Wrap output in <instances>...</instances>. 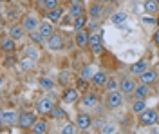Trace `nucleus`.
I'll return each instance as SVG.
<instances>
[{
  "instance_id": "nucleus-27",
  "label": "nucleus",
  "mask_w": 159,
  "mask_h": 134,
  "mask_svg": "<svg viewBox=\"0 0 159 134\" xmlns=\"http://www.w3.org/2000/svg\"><path fill=\"white\" fill-rule=\"evenodd\" d=\"M15 47H16V44H15V38L7 36V38H4V40H2V49H4V51L13 53V51H15Z\"/></svg>"
},
{
  "instance_id": "nucleus-32",
  "label": "nucleus",
  "mask_w": 159,
  "mask_h": 134,
  "mask_svg": "<svg viewBox=\"0 0 159 134\" xmlns=\"http://www.w3.org/2000/svg\"><path fill=\"white\" fill-rule=\"evenodd\" d=\"M107 91H116L119 87V82L116 80V78H107V82H105V85H103Z\"/></svg>"
},
{
  "instance_id": "nucleus-13",
  "label": "nucleus",
  "mask_w": 159,
  "mask_h": 134,
  "mask_svg": "<svg viewBox=\"0 0 159 134\" xmlns=\"http://www.w3.org/2000/svg\"><path fill=\"white\" fill-rule=\"evenodd\" d=\"M148 96V83H138V87H136V91H134V98L136 100H145Z\"/></svg>"
},
{
  "instance_id": "nucleus-22",
  "label": "nucleus",
  "mask_w": 159,
  "mask_h": 134,
  "mask_svg": "<svg viewBox=\"0 0 159 134\" xmlns=\"http://www.w3.org/2000/svg\"><path fill=\"white\" fill-rule=\"evenodd\" d=\"M31 131L34 134H43V132H47V123L43 122V120H36L34 122V125L31 127Z\"/></svg>"
},
{
  "instance_id": "nucleus-21",
  "label": "nucleus",
  "mask_w": 159,
  "mask_h": 134,
  "mask_svg": "<svg viewBox=\"0 0 159 134\" xmlns=\"http://www.w3.org/2000/svg\"><path fill=\"white\" fill-rule=\"evenodd\" d=\"M24 33H25L24 25H11L9 27V36L15 38V40H20V38L24 36Z\"/></svg>"
},
{
  "instance_id": "nucleus-15",
  "label": "nucleus",
  "mask_w": 159,
  "mask_h": 134,
  "mask_svg": "<svg viewBox=\"0 0 159 134\" xmlns=\"http://www.w3.org/2000/svg\"><path fill=\"white\" fill-rule=\"evenodd\" d=\"M127 20H129V15H127L125 11H116V13L110 16V22H112L114 25H123Z\"/></svg>"
},
{
  "instance_id": "nucleus-24",
  "label": "nucleus",
  "mask_w": 159,
  "mask_h": 134,
  "mask_svg": "<svg viewBox=\"0 0 159 134\" xmlns=\"http://www.w3.org/2000/svg\"><path fill=\"white\" fill-rule=\"evenodd\" d=\"M105 82H107V74L103 71L96 72L94 76H92V83L96 85V87H101V85H105Z\"/></svg>"
},
{
  "instance_id": "nucleus-11",
  "label": "nucleus",
  "mask_w": 159,
  "mask_h": 134,
  "mask_svg": "<svg viewBox=\"0 0 159 134\" xmlns=\"http://www.w3.org/2000/svg\"><path fill=\"white\" fill-rule=\"evenodd\" d=\"M54 109V105L51 102L49 98H42L38 103H36V113H42V114H47Z\"/></svg>"
},
{
  "instance_id": "nucleus-8",
  "label": "nucleus",
  "mask_w": 159,
  "mask_h": 134,
  "mask_svg": "<svg viewBox=\"0 0 159 134\" xmlns=\"http://www.w3.org/2000/svg\"><path fill=\"white\" fill-rule=\"evenodd\" d=\"M76 125H78V131H89L90 127H92V118H90L89 114L81 113L76 118Z\"/></svg>"
},
{
  "instance_id": "nucleus-3",
  "label": "nucleus",
  "mask_w": 159,
  "mask_h": 134,
  "mask_svg": "<svg viewBox=\"0 0 159 134\" xmlns=\"http://www.w3.org/2000/svg\"><path fill=\"white\" fill-rule=\"evenodd\" d=\"M18 118L20 114L16 111H2V114H0L2 125H18Z\"/></svg>"
},
{
  "instance_id": "nucleus-37",
  "label": "nucleus",
  "mask_w": 159,
  "mask_h": 134,
  "mask_svg": "<svg viewBox=\"0 0 159 134\" xmlns=\"http://www.w3.org/2000/svg\"><path fill=\"white\" fill-rule=\"evenodd\" d=\"M51 114H52V116H54L56 120H61V118H65V116H67V113H65V111H63L61 107H54V109L51 111Z\"/></svg>"
},
{
  "instance_id": "nucleus-36",
  "label": "nucleus",
  "mask_w": 159,
  "mask_h": 134,
  "mask_svg": "<svg viewBox=\"0 0 159 134\" xmlns=\"http://www.w3.org/2000/svg\"><path fill=\"white\" fill-rule=\"evenodd\" d=\"M40 87L49 91V89H52V87H54V82H52L51 78H40Z\"/></svg>"
},
{
  "instance_id": "nucleus-39",
  "label": "nucleus",
  "mask_w": 159,
  "mask_h": 134,
  "mask_svg": "<svg viewBox=\"0 0 159 134\" xmlns=\"http://www.w3.org/2000/svg\"><path fill=\"white\" fill-rule=\"evenodd\" d=\"M143 22L145 24H156V20L154 18H148V16H143Z\"/></svg>"
},
{
  "instance_id": "nucleus-35",
  "label": "nucleus",
  "mask_w": 159,
  "mask_h": 134,
  "mask_svg": "<svg viewBox=\"0 0 159 134\" xmlns=\"http://www.w3.org/2000/svg\"><path fill=\"white\" fill-rule=\"evenodd\" d=\"M114 132H118V127L114 123H105L101 127V134H114Z\"/></svg>"
},
{
  "instance_id": "nucleus-31",
  "label": "nucleus",
  "mask_w": 159,
  "mask_h": 134,
  "mask_svg": "<svg viewBox=\"0 0 159 134\" xmlns=\"http://www.w3.org/2000/svg\"><path fill=\"white\" fill-rule=\"evenodd\" d=\"M85 24H87V16H85V15H80V16L74 18V25H72V27H74L76 31H80V29H83Z\"/></svg>"
},
{
  "instance_id": "nucleus-23",
  "label": "nucleus",
  "mask_w": 159,
  "mask_h": 134,
  "mask_svg": "<svg viewBox=\"0 0 159 134\" xmlns=\"http://www.w3.org/2000/svg\"><path fill=\"white\" fill-rule=\"evenodd\" d=\"M40 33H42V35H43V36H45V38H49L51 35H52V22H42V24H40Z\"/></svg>"
},
{
  "instance_id": "nucleus-19",
  "label": "nucleus",
  "mask_w": 159,
  "mask_h": 134,
  "mask_svg": "<svg viewBox=\"0 0 159 134\" xmlns=\"http://www.w3.org/2000/svg\"><path fill=\"white\" fill-rule=\"evenodd\" d=\"M61 100H63V103H74L78 100V91L76 89H67L61 96Z\"/></svg>"
},
{
  "instance_id": "nucleus-16",
  "label": "nucleus",
  "mask_w": 159,
  "mask_h": 134,
  "mask_svg": "<svg viewBox=\"0 0 159 134\" xmlns=\"http://www.w3.org/2000/svg\"><path fill=\"white\" fill-rule=\"evenodd\" d=\"M103 15V4H92L90 6V9H89V16L92 18V20H98L99 16Z\"/></svg>"
},
{
  "instance_id": "nucleus-29",
  "label": "nucleus",
  "mask_w": 159,
  "mask_h": 134,
  "mask_svg": "<svg viewBox=\"0 0 159 134\" xmlns=\"http://www.w3.org/2000/svg\"><path fill=\"white\" fill-rule=\"evenodd\" d=\"M20 69L24 72H27V71H31V69H34V60H31V58H24L22 62H20Z\"/></svg>"
},
{
  "instance_id": "nucleus-14",
  "label": "nucleus",
  "mask_w": 159,
  "mask_h": 134,
  "mask_svg": "<svg viewBox=\"0 0 159 134\" xmlns=\"http://www.w3.org/2000/svg\"><path fill=\"white\" fill-rule=\"evenodd\" d=\"M148 69V65H147V62L145 60H139V62L132 63V67H130V72L134 74V76H141L143 72Z\"/></svg>"
},
{
  "instance_id": "nucleus-10",
  "label": "nucleus",
  "mask_w": 159,
  "mask_h": 134,
  "mask_svg": "<svg viewBox=\"0 0 159 134\" xmlns=\"http://www.w3.org/2000/svg\"><path fill=\"white\" fill-rule=\"evenodd\" d=\"M89 42H90V35L85 29H80L76 33V45H78L80 49H85L89 45Z\"/></svg>"
},
{
  "instance_id": "nucleus-1",
  "label": "nucleus",
  "mask_w": 159,
  "mask_h": 134,
  "mask_svg": "<svg viewBox=\"0 0 159 134\" xmlns=\"http://www.w3.org/2000/svg\"><path fill=\"white\" fill-rule=\"evenodd\" d=\"M123 103V93L121 91H107V96H105V105L107 109H118Z\"/></svg>"
},
{
  "instance_id": "nucleus-4",
  "label": "nucleus",
  "mask_w": 159,
  "mask_h": 134,
  "mask_svg": "<svg viewBox=\"0 0 159 134\" xmlns=\"http://www.w3.org/2000/svg\"><path fill=\"white\" fill-rule=\"evenodd\" d=\"M36 122V116L33 113H20V118H18V127L20 129H31Z\"/></svg>"
},
{
  "instance_id": "nucleus-26",
  "label": "nucleus",
  "mask_w": 159,
  "mask_h": 134,
  "mask_svg": "<svg viewBox=\"0 0 159 134\" xmlns=\"http://www.w3.org/2000/svg\"><path fill=\"white\" fill-rule=\"evenodd\" d=\"M24 54H25L27 58H31V60H34V62H36V60L40 58V53H38V49H36L34 45H29V47H25V49H24Z\"/></svg>"
},
{
  "instance_id": "nucleus-6",
  "label": "nucleus",
  "mask_w": 159,
  "mask_h": 134,
  "mask_svg": "<svg viewBox=\"0 0 159 134\" xmlns=\"http://www.w3.org/2000/svg\"><path fill=\"white\" fill-rule=\"evenodd\" d=\"M22 25H24V29H25L27 33H31V31H34V29L40 27V20L34 16V15H27V16H24Z\"/></svg>"
},
{
  "instance_id": "nucleus-2",
  "label": "nucleus",
  "mask_w": 159,
  "mask_h": 134,
  "mask_svg": "<svg viewBox=\"0 0 159 134\" xmlns=\"http://www.w3.org/2000/svg\"><path fill=\"white\" fill-rule=\"evenodd\" d=\"M139 120L143 125H154L157 123L159 120V111H154V109H145L143 113L139 114Z\"/></svg>"
},
{
  "instance_id": "nucleus-40",
  "label": "nucleus",
  "mask_w": 159,
  "mask_h": 134,
  "mask_svg": "<svg viewBox=\"0 0 159 134\" xmlns=\"http://www.w3.org/2000/svg\"><path fill=\"white\" fill-rule=\"evenodd\" d=\"M154 44H157V45H159V29L154 33Z\"/></svg>"
},
{
  "instance_id": "nucleus-5",
  "label": "nucleus",
  "mask_w": 159,
  "mask_h": 134,
  "mask_svg": "<svg viewBox=\"0 0 159 134\" xmlns=\"http://www.w3.org/2000/svg\"><path fill=\"white\" fill-rule=\"evenodd\" d=\"M136 87H138V83L134 82L132 78H129V76H125V78L119 82V91L123 94H134Z\"/></svg>"
},
{
  "instance_id": "nucleus-25",
  "label": "nucleus",
  "mask_w": 159,
  "mask_h": 134,
  "mask_svg": "<svg viewBox=\"0 0 159 134\" xmlns=\"http://www.w3.org/2000/svg\"><path fill=\"white\" fill-rule=\"evenodd\" d=\"M69 15L70 16H80V15H83V6L78 4V2H70V9H69Z\"/></svg>"
},
{
  "instance_id": "nucleus-9",
  "label": "nucleus",
  "mask_w": 159,
  "mask_h": 134,
  "mask_svg": "<svg viewBox=\"0 0 159 134\" xmlns=\"http://www.w3.org/2000/svg\"><path fill=\"white\" fill-rule=\"evenodd\" d=\"M89 45H90V49H92L94 54H101V51H103V44H101V35H99V33L90 35Z\"/></svg>"
},
{
  "instance_id": "nucleus-34",
  "label": "nucleus",
  "mask_w": 159,
  "mask_h": 134,
  "mask_svg": "<svg viewBox=\"0 0 159 134\" xmlns=\"http://www.w3.org/2000/svg\"><path fill=\"white\" fill-rule=\"evenodd\" d=\"M76 131H78V125H76V123H67V125H63V127H61V131H60V132H61V134H74Z\"/></svg>"
},
{
  "instance_id": "nucleus-41",
  "label": "nucleus",
  "mask_w": 159,
  "mask_h": 134,
  "mask_svg": "<svg viewBox=\"0 0 159 134\" xmlns=\"http://www.w3.org/2000/svg\"><path fill=\"white\" fill-rule=\"evenodd\" d=\"M110 2H118V0H110Z\"/></svg>"
},
{
  "instance_id": "nucleus-43",
  "label": "nucleus",
  "mask_w": 159,
  "mask_h": 134,
  "mask_svg": "<svg viewBox=\"0 0 159 134\" xmlns=\"http://www.w3.org/2000/svg\"><path fill=\"white\" fill-rule=\"evenodd\" d=\"M157 111H159V105H157Z\"/></svg>"
},
{
  "instance_id": "nucleus-7",
  "label": "nucleus",
  "mask_w": 159,
  "mask_h": 134,
  "mask_svg": "<svg viewBox=\"0 0 159 134\" xmlns=\"http://www.w3.org/2000/svg\"><path fill=\"white\" fill-rule=\"evenodd\" d=\"M45 44H47V47H49L51 51H60L61 47H63V38L60 36V35H51L49 38L45 40Z\"/></svg>"
},
{
  "instance_id": "nucleus-12",
  "label": "nucleus",
  "mask_w": 159,
  "mask_h": 134,
  "mask_svg": "<svg viewBox=\"0 0 159 134\" xmlns=\"http://www.w3.org/2000/svg\"><path fill=\"white\" fill-rule=\"evenodd\" d=\"M80 105H81L83 109H94V107L98 105V96H96V94H85V96L81 98Z\"/></svg>"
},
{
  "instance_id": "nucleus-20",
  "label": "nucleus",
  "mask_w": 159,
  "mask_h": 134,
  "mask_svg": "<svg viewBox=\"0 0 159 134\" xmlns=\"http://www.w3.org/2000/svg\"><path fill=\"white\" fill-rule=\"evenodd\" d=\"M139 78H141V82H143V83H154V82H156V78H157V72L152 71V69H147V71L143 72Z\"/></svg>"
},
{
  "instance_id": "nucleus-42",
  "label": "nucleus",
  "mask_w": 159,
  "mask_h": 134,
  "mask_svg": "<svg viewBox=\"0 0 159 134\" xmlns=\"http://www.w3.org/2000/svg\"><path fill=\"white\" fill-rule=\"evenodd\" d=\"M2 2H7V0H2Z\"/></svg>"
},
{
  "instance_id": "nucleus-17",
  "label": "nucleus",
  "mask_w": 159,
  "mask_h": 134,
  "mask_svg": "<svg viewBox=\"0 0 159 134\" xmlns=\"http://www.w3.org/2000/svg\"><path fill=\"white\" fill-rule=\"evenodd\" d=\"M96 65H87V67H83L81 71H80V78H83V80H92V76L96 74Z\"/></svg>"
},
{
  "instance_id": "nucleus-30",
  "label": "nucleus",
  "mask_w": 159,
  "mask_h": 134,
  "mask_svg": "<svg viewBox=\"0 0 159 134\" xmlns=\"http://www.w3.org/2000/svg\"><path fill=\"white\" fill-rule=\"evenodd\" d=\"M143 7L147 13H156L157 11V0H145V4H143Z\"/></svg>"
},
{
  "instance_id": "nucleus-18",
  "label": "nucleus",
  "mask_w": 159,
  "mask_h": 134,
  "mask_svg": "<svg viewBox=\"0 0 159 134\" xmlns=\"http://www.w3.org/2000/svg\"><path fill=\"white\" fill-rule=\"evenodd\" d=\"M61 15H63V9H60V7H54V9L47 11V18H49L52 24H58V22L61 20Z\"/></svg>"
},
{
  "instance_id": "nucleus-38",
  "label": "nucleus",
  "mask_w": 159,
  "mask_h": 134,
  "mask_svg": "<svg viewBox=\"0 0 159 134\" xmlns=\"http://www.w3.org/2000/svg\"><path fill=\"white\" fill-rule=\"evenodd\" d=\"M43 7H45V9H54V7H58V0H43Z\"/></svg>"
},
{
  "instance_id": "nucleus-33",
  "label": "nucleus",
  "mask_w": 159,
  "mask_h": 134,
  "mask_svg": "<svg viewBox=\"0 0 159 134\" xmlns=\"http://www.w3.org/2000/svg\"><path fill=\"white\" fill-rule=\"evenodd\" d=\"M145 109H147L145 100H136V102H134V105H132V111H134V113H138V114H141Z\"/></svg>"
},
{
  "instance_id": "nucleus-28",
  "label": "nucleus",
  "mask_w": 159,
  "mask_h": 134,
  "mask_svg": "<svg viewBox=\"0 0 159 134\" xmlns=\"http://www.w3.org/2000/svg\"><path fill=\"white\" fill-rule=\"evenodd\" d=\"M29 38L34 42V44H42V42L47 40V38H45V36L40 33V29H34V31H31V33H29Z\"/></svg>"
}]
</instances>
